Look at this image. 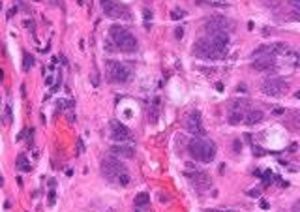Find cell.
I'll list each match as a JSON object with an SVG mask.
<instances>
[{
  "mask_svg": "<svg viewBox=\"0 0 300 212\" xmlns=\"http://www.w3.org/2000/svg\"><path fill=\"white\" fill-rule=\"evenodd\" d=\"M246 103L242 101V99H234L233 103L229 105L227 109V120L229 124H233V126H236V124H240L244 118H246Z\"/></svg>",
  "mask_w": 300,
  "mask_h": 212,
  "instance_id": "ba28073f",
  "label": "cell"
},
{
  "mask_svg": "<svg viewBox=\"0 0 300 212\" xmlns=\"http://www.w3.org/2000/svg\"><path fill=\"white\" fill-rule=\"evenodd\" d=\"M58 2H60V0H51L49 4H51V6H58Z\"/></svg>",
  "mask_w": 300,
  "mask_h": 212,
  "instance_id": "d6a6232c",
  "label": "cell"
},
{
  "mask_svg": "<svg viewBox=\"0 0 300 212\" xmlns=\"http://www.w3.org/2000/svg\"><path fill=\"white\" fill-rule=\"evenodd\" d=\"M188 178L191 180V184H193V188H197V189H208L212 186V178L208 175H206L205 171H195V173H188Z\"/></svg>",
  "mask_w": 300,
  "mask_h": 212,
  "instance_id": "7c38bea8",
  "label": "cell"
},
{
  "mask_svg": "<svg viewBox=\"0 0 300 212\" xmlns=\"http://www.w3.org/2000/svg\"><path fill=\"white\" fill-rule=\"evenodd\" d=\"M175 36L178 38V40H180V38L184 36V28H182V27H178V28H176V30H175Z\"/></svg>",
  "mask_w": 300,
  "mask_h": 212,
  "instance_id": "cb8c5ba5",
  "label": "cell"
},
{
  "mask_svg": "<svg viewBox=\"0 0 300 212\" xmlns=\"http://www.w3.org/2000/svg\"><path fill=\"white\" fill-rule=\"evenodd\" d=\"M4 184V176H0V186Z\"/></svg>",
  "mask_w": 300,
  "mask_h": 212,
  "instance_id": "836d02e7",
  "label": "cell"
},
{
  "mask_svg": "<svg viewBox=\"0 0 300 212\" xmlns=\"http://www.w3.org/2000/svg\"><path fill=\"white\" fill-rule=\"evenodd\" d=\"M250 195H253V197H259V189H251Z\"/></svg>",
  "mask_w": 300,
  "mask_h": 212,
  "instance_id": "f546056e",
  "label": "cell"
},
{
  "mask_svg": "<svg viewBox=\"0 0 300 212\" xmlns=\"http://www.w3.org/2000/svg\"><path fill=\"white\" fill-rule=\"evenodd\" d=\"M15 13H17V6H15V8H11V9L8 11V19H11V17H13Z\"/></svg>",
  "mask_w": 300,
  "mask_h": 212,
  "instance_id": "d4e9b609",
  "label": "cell"
},
{
  "mask_svg": "<svg viewBox=\"0 0 300 212\" xmlns=\"http://www.w3.org/2000/svg\"><path fill=\"white\" fill-rule=\"evenodd\" d=\"M189 154H191L193 160L203 163H208L216 158V144L212 141L205 139V137H193L188 144Z\"/></svg>",
  "mask_w": 300,
  "mask_h": 212,
  "instance_id": "6da1fadb",
  "label": "cell"
},
{
  "mask_svg": "<svg viewBox=\"0 0 300 212\" xmlns=\"http://www.w3.org/2000/svg\"><path fill=\"white\" fill-rule=\"evenodd\" d=\"M128 173V169L124 167V163L120 162L115 156H109V158L101 160V175L107 178V180H117L120 175Z\"/></svg>",
  "mask_w": 300,
  "mask_h": 212,
  "instance_id": "5b68a950",
  "label": "cell"
},
{
  "mask_svg": "<svg viewBox=\"0 0 300 212\" xmlns=\"http://www.w3.org/2000/svg\"><path fill=\"white\" fill-rule=\"evenodd\" d=\"M103 13L111 19H130V11L126 6H122L117 0H101Z\"/></svg>",
  "mask_w": 300,
  "mask_h": 212,
  "instance_id": "52a82bcc",
  "label": "cell"
},
{
  "mask_svg": "<svg viewBox=\"0 0 300 212\" xmlns=\"http://www.w3.org/2000/svg\"><path fill=\"white\" fill-rule=\"evenodd\" d=\"M144 19H152V17H150V11H148V9H144Z\"/></svg>",
  "mask_w": 300,
  "mask_h": 212,
  "instance_id": "1f68e13d",
  "label": "cell"
},
{
  "mask_svg": "<svg viewBox=\"0 0 300 212\" xmlns=\"http://www.w3.org/2000/svg\"><path fill=\"white\" fill-rule=\"evenodd\" d=\"M21 96H23V98L26 96V86H25V85H21Z\"/></svg>",
  "mask_w": 300,
  "mask_h": 212,
  "instance_id": "83f0119b",
  "label": "cell"
},
{
  "mask_svg": "<svg viewBox=\"0 0 300 212\" xmlns=\"http://www.w3.org/2000/svg\"><path fill=\"white\" fill-rule=\"evenodd\" d=\"M109 34H111V40L117 43V47L122 53H133L137 49V40L133 38V34L130 30H126L124 27H120V25H113Z\"/></svg>",
  "mask_w": 300,
  "mask_h": 212,
  "instance_id": "7a4b0ae2",
  "label": "cell"
},
{
  "mask_svg": "<svg viewBox=\"0 0 300 212\" xmlns=\"http://www.w3.org/2000/svg\"><path fill=\"white\" fill-rule=\"evenodd\" d=\"M6 120H8V124H11V120H13V118H11V107H6Z\"/></svg>",
  "mask_w": 300,
  "mask_h": 212,
  "instance_id": "7402d4cb",
  "label": "cell"
},
{
  "mask_svg": "<svg viewBox=\"0 0 300 212\" xmlns=\"http://www.w3.org/2000/svg\"><path fill=\"white\" fill-rule=\"evenodd\" d=\"M253 70H259V72H266V70L274 68L276 66V60H274V54H263V56H255L253 60Z\"/></svg>",
  "mask_w": 300,
  "mask_h": 212,
  "instance_id": "4fadbf2b",
  "label": "cell"
},
{
  "mask_svg": "<svg viewBox=\"0 0 300 212\" xmlns=\"http://www.w3.org/2000/svg\"><path fill=\"white\" fill-rule=\"evenodd\" d=\"M289 4L295 8V11H300V0H289Z\"/></svg>",
  "mask_w": 300,
  "mask_h": 212,
  "instance_id": "603a6c76",
  "label": "cell"
},
{
  "mask_svg": "<svg viewBox=\"0 0 300 212\" xmlns=\"http://www.w3.org/2000/svg\"><path fill=\"white\" fill-rule=\"evenodd\" d=\"M186 130L189 133H193L195 137H205V128L201 122V113L199 111H191L186 117Z\"/></svg>",
  "mask_w": 300,
  "mask_h": 212,
  "instance_id": "9c48e42d",
  "label": "cell"
},
{
  "mask_svg": "<svg viewBox=\"0 0 300 212\" xmlns=\"http://www.w3.org/2000/svg\"><path fill=\"white\" fill-rule=\"evenodd\" d=\"M295 96H296V98H298V99H300V90H298V92H296V94H295Z\"/></svg>",
  "mask_w": 300,
  "mask_h": 212,
  "instance_id": "e575fe53",
  "label": "cell"
},
{
  "mask_svg": "<svg viewBox=\"0 0 300 212\" xmlns=\"http://www.w3.org/2000/svg\"><path fill=\"white\" fill-rule=\"evenodd\" d=\"M105 75L111 83H126L130 79V68L117 60H107L105 62Z\"/></svg>",
  "mask_w": 300,
  "mask_h": 212,
  "instance_id": "277c9868",
  "label": "cell"
},
{
  "mask_svg": "<svg viewBox=\"0 0 300 212\" xmlns=\"http://www.w3.org/2000/svg\"><path fill=\"white\" fill-rule=\"evenodd\" d=\"M148 203H150V195L144 193V191L135 197V205H137V207H144V205H148Z\"/></svg>",
  "mask_w": 300,
  "mask_h": 212,
  "instance_id": "ac0fdd59",
  "label": "cell"
},
{
  "mask_svg": "<svg viewBox=\"0 0 300 212\" xmlns=\"http://www.w3.org/2000/svg\"><path fill=\"white\" fill-rule=\"evenodd\" d=\"M34 62H36V60H34V56H32L30 53L23 54V70H25V72H30V68L34 66Z\"/></svg>",
  "mask_w": 300,
  "mask_h": 212,
  "instance_id": "e0dca14e",
  "label": "cell"
},
{
  "mask_svg": "<svg viewBox=\"0 0 300 212\" xmlns=\"http://www.w3.org/2000/svg\"><path fill=\"white\" fill-rule=\"evenodd\" d=\"M34 2H40V0H34Z\"/></svg>",
  "mask_w": 300,
  "mask_h": 212,
  "instance_id": "8d00e7d4",
  "label": "cell"
},
{
  "mask_svg": "<svg viewBox=\"0 0 300 212\" xmlns=\"http://www.w3.org/2000/svg\"><path fill=\"white\" fill-rule=\"evenodd\" d=\"M182 15H184V11H182V9H173V11H171V19H175V21L182 19Z\"/></svg>",
  "mask_w": 300,
  "mask_h": 212,
  "instance_id": "ffe728a7",
  "label": "cell"
},
{
  "mask_svg": "<svg viewBox=\"0 0 300 212\" xmlns=\"http://www.w3.org/2000/svg\"><path fill=\"white\" fill-rule=\"evenodd\" d=\"M234 152H240V141H234Z\"/></svg>",
  "mask_w": 300,
  "mask_h": 212,
  "instance_id": "4316f807",
  "label": "cell"
},
{
  "mask_svg": "<svg viewBox=\"0 0 300 212\" xmlns=\"http://www.w3.org/2000/svg\"><path fill=\"white\" fill-rule=\"evenodd\" d=\"M205 212H233V210H212V208H208V210H205Z\"/></svg>",
  "mask_w": 300,
  "mask_h": 212,
  "instance_id": "4dcf8cb0",
  "label": "cell"
},
{
  "mask_svg": "<svg viewBox=\"0 0 300 212\" xmlns=\"http://www.w3.org/2000/svg\"><path fill=\"white\" fill-rule=\"evenodd\" d=\"M287 88H289V85H287V81L281 79V77H270V79H266V81L261 85V90L266 96H272V98L283 96L287 92Z\"/></svg>",
  "mask_w": 300,
  "mask_h": 212,
  "instance_id": "8992f818",
  "label": "cell"
},
{
  "mask_svg": "<svg viewBox=\"0 0 300 212\" xmlns=\"http://www.w3.org/2000/svg\"><path fill=\"white\" fill-rule=\"evenodd\" d=\"M229 28H233V23L229 21V19H225V17H210L208 21L205 23V30L206 32H218V30H225L227 32Z\"/></svg>",
  "mask_w": 300,
  "mask_h": 212,
  "instance_id": "8fae6325",
  "label": "cell"
},
{
  "mask_svg": "<svg viewBox=\"0 0 300 212\" xmlns=\"http://www.w3.org/2000/svg\"><path fill=\"white\" fill-rule=\"evenodd\" d=\"M15 165L19 167V169H21V171H25V173H28L32 169L30 167V163H28V160H26V156H25V154H19L17 156V160H15Z\"/></svg>",
  "mask_w": 300,
  "mask_h": 212,
  "instance_id": "2e32d148",
  "label": "cell"
},
{
  "mask_svg": "<svg viewBox=\"0 0 300 212\" xmlns=\"http://www.w3.org/2000/svg\"><path fill=\"white\" fill-rule=\"evenodd\" d=\"M117 182H118L120 186H128V184H130V175H128V173H124V175H120V176L117 178Z\"/></svg>",
  "mask_w": 300,
  "mask_h": 212,
  "instance_id": "d6986e66",
  "label": "cell"
},
{
  "mask_svg": "<svg viewBox=\"0 0 300 212\" xmlns=\"http://www.w3.org/2000/svg\"><path fill=\"white\" fill-rule=\"evenodd\" d=\"M293 19H295V21H300V11H295V13H293Z\"/></svg>",
  "mask_w": 300,
  "mask_h": 212,
  "instance_id": "f1b7e54d",
  "label": "cell"
},
{
  "mask_svg": "<svg viewBox=\"0 0 300 212\" xmlns=\"http://www.w3.org/2000/svg\"><path fill=\"white\" fill-rule=\"evenodd\" d=\"M0 9H2V2H0Z\"/></svg>",
  "mask_w": 300,
  "mask_h": 212,
  "instance_id": "d590c367",
  "label": "cell"
},
{
  "mask_svg": "<svg viewBox=\"0 0 300 212\" xmlns=\"http://www.w3.org/2000/svg\"><path fill=\"white\" fill-rule=\"evenodd\" d=\"M193 51H195V54H197L199 58H205V60H216V58H220V56L225 54V51L220 49L208 36L195 41V49Z\"/></svg>",
  "mask_w": 300,
  "mask_h": 212,
  "instance_id": "3957f363",
  "label": "cell"
},
{
  "mask_svg": "<svg viewBox=\"0 0 300 212\" xmlns=\"http://www.w3.org/2000/svg\"><path fill=\"white\" fill-rule=\"evenodd\" d=\"M261 208H264V210H268V208H270L268 201H264V199H263V201H261Z\"/></svg>",
  "mask_w": 300,
  "mask_h": 212,
  "instance_id": "484cf974",
  "label": "cell"
},
{
  "mask_svg": "<svg viewBox=\"0 0 300 212\" xmlns=\"http://www.w3.org/2000/svg\"><path fill=\"white\" fill-rule=\"evenodd\" d=\"M109 128H111V139L113 141H120V143H124V141H128L131 137L130 130H128L122 122H118V120H111L109 122Z\"/></svg>",
  "mask_w": 300,
  "mask_h": 212,
  "instance_id": "30bf717a",
  "label": "cell"
},
{
  "mask_svg": "<svg viewBox=\"0 0 300 212\" xmlns=\"http://www.w3.org/2000/svg\"><path fill=\"white\" fill-rule=\"evenodd\" d=\"M261 120H263V111H261V109H250L246 113V118H244V122H246L248 126H255Z\"/></svg>",
  "mask_w": 300,
  "mask_h": 212,
  "instance_id": "9a60e30c",
  "label": "cell"
},
{
  "mask_svg": "<svg viewBox=\"0 0 300 212\" xmlns=\"http://www.w3.org/2000/svg\"><path fill=\"white\" fill-rule=\"evenodd\" d=\"M111 154L115 158L130 160V158H133V148H131V146H126V144H115V146H111Z\"/></svg>",
  "mask_w": 300,
  "mask_h": 212,
  "instance_id": "5bb4252c",
  "label": "cell"
},
{
  "mask_svg": "<svg viewBox=\"0 0 300 212\" xmlns=\"http://www.w3.org/2000/svg\"><path fill=\"white\" fill-rule=\"evenodd\" d=\"M54 199H56V193H54V189L51 188V191H49V205H51V207L54 205Z\"/></svg>",
  "mask_w": 300,
  "mask_h": 212,
  "instance_id": "44dd1931",
  "label": "cell"
}]
</instances>
